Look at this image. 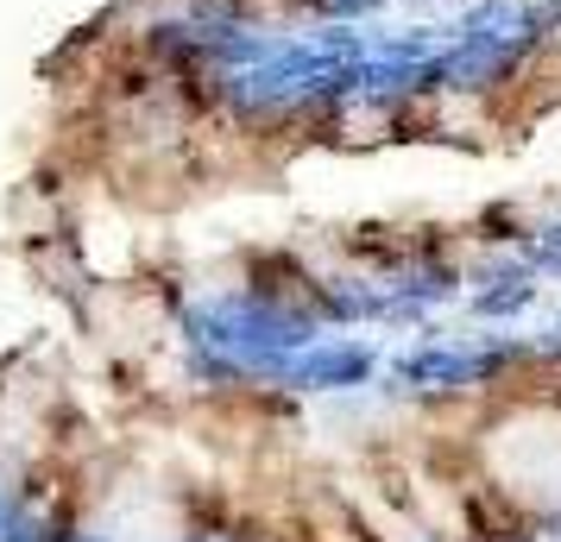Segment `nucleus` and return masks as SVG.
Masks as SVG:
<instances>
[{
  "label": "nucleus",
  "instance_id": "nucleus-1",
  "mask_svg": "<svg viewBox=\"0 0 561 542\" xmlns=\"http://www.w3.org/2000/svg\"><path fill=\"white\" fill-rule=\"evenodd\" d=\"M391 0H322V20H341V26H359V20H373L385 13Z\"/></svg>",
  "mask_w": 561,
  "mask_h": 542
}]
</instances>
